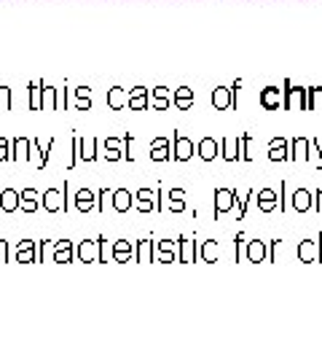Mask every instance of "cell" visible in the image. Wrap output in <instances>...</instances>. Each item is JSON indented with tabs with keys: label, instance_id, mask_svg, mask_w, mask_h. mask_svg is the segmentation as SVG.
<instances>
[{
	"label": "cell",
	"instance_id": "obj_1",
	"mask_svg": "<svg viewBox=\"0 0 322 363\" xmlns=\"http://www.w3.org/2000/svg\"><path fill=\"white\" fill-rule=\"evenodd\" d=\"M263 105H266V108H277V105H279L277 89H266V92H263Z\"/></svg>",
	"mask_w": 322,
	"mask_h": 363
},
{
	"label": "cell",
	"instance_id": "obj_2",
	"mask_svg": "<svg viewBox=\"0 0 322 363\" xmlns=\"http://www.w3.org/2000/svg\"><path fill=\"white\" fill-rule=\"evenodd\" d=\"M274 205V199H272V194H269V191H266V194H263V208L269 210Z\"/></svg>",
	"mask_w": 322,
	"mask_h": 363
},
{
	"label": "cell",
	"instance_id": "obj_3",
	"mask_svg": "<svg viewBox=\"0 0 322 363\" xmlns=\"http://www.w3.org/2000/svg\"><path fill=\"white\" fill-rule=\"evenodd\" d=\"M295 205H298V208H306V194H298V199H295Z\"/></svg>",
	"mask_w": 322,
	"mask_h": 363
}]
</instances>
